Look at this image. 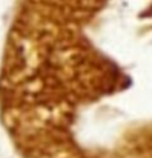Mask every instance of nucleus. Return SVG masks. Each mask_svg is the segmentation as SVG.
<instances>
[]
</instances>
